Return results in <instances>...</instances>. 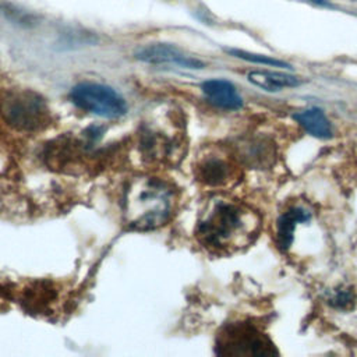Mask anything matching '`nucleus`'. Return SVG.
<instances>
[{
	"mask_svg": "<svg viewBox=\"0 0 357 357\" xmlns=\"http://www.w3.org/2000/svg\"><path fill=\"white\" fill-rule=\"evenodd\" d=\"M254 212L234 202L216 201L199 218L197 237L213 251H231L245 245L257 234Z\"/></svg>",
	"mask_w": 357,
	"mask_h": 357,
	"instance_id": "nucleus-1",
	"label": "nucleus"
},
{
	"mask_svg": "<svg viewBox=\"0 0 357 357\" xmlns=\"http://www.w3.org/2000/svg\"><path fill=\"white\" fill-rule=\"evenodd\" d=\"M173 208V190L158 177H137L126 190L123 213L131 229H156L170 219Z\"/></svg>",
	"mask_w": 357,
	"mask_h": 357,
	"instance_id": "nucleus-2",
	"label": "nucleus"
},
{
	"mask_svg": "<svg viewBox=\"0 0 357 357\" xmlns=\"http://www.w3.org/2000/svg\"><path fill=\"white\" fill-rule=\"evenodd\" d=\"M216 353L222 356L265 357L276 356L278 350L271 340L250 324L226 326L216 342Z\"/></svg>",
	"mask_w": 357,
	"mask_h": 357,
	"instance_id": "nucleus-3",
	"label": "nucleus"
},
{
	"mask_svg": "<svg viewBox=\"0 0 357 357\" xmlns=\"http://www.w3.org/2000/svg\"><path fill=\"white\" fill-rule=\"evenodd\" d=\"M47 106L32 91L10 92L1 102V114L7 124L17 130L32 131L47 123Z\"/></svg>",
	"mask_w": 357,
	"mask_h": 357,
	"instance_id": "nucleus-4",
	"label": "nucleus"
},
{
	"mask_svg": "<svg viewBox=\"0 0 357 357\" xmlns=\"http://www.w3.org/2000/svg\"><path fill=\"white\" fill-rule=\"evenodd\" d=\"M70 98L79 109L105 119H117L127 112L124 98L112 86L98 82L77 84L71 88Z\"/></svg>",
	"mask_w": 357,
	"mask_h": 357,
	"instance_id": "nucleus-5",
	"label": "nucleus"
},
{
	"mask_svg": "<svg viewBox=\"0 0 357 357\" xmlns=\"http://www.w3.org/2000/svg\"><path fill=\"white\" fill-rule=\"evenodd\" d=\"M135 59L149 64H176L185 68H202L204 63L195 57L184 54L170 43H148L134 53Z\"/></svg>",
	"mask_w": 357,
	"mask_h": 357,
	"instance_id": "nucleus-6",
	"label": "nucleus"
},
{
	"mask_svg": "<svg viewBox=\"0 0 357 357\" xmlns=\"http://www.w3.org/2000/svg\"><path fill=\"white\" fill-rule=\"evenodd\" d=\"M206 99L223 110H237L243 106V99L236 86L226 79H208L201 85Z\"/></svg>",
	"mask_w": 357,
	"mask_h": 357,
	"instance_id": "nucleus-7",
	"label": "nucleus"
},
{
	"mask_svg": "<svg viewBox=\"0 0 357 357\" xmlns=\"http://www.w3.org/2000/svg\"><path fill=\"white\" fill-rule=\"evenodd\" d=\"M233 166L220 156H208L197 166V177L208 185H223L233 178Z\"/></svg>",
	"mask_w": 357,
	"mask_h": 357,
	"instance_id": "nucleus-8",
	"label": "nucleus"
},
{
	"mask_svg": "<svg viewBox=\"0 0 357 357\" xmlns=\"http://www.w3.org/2000/svg\"><path fill=\"white\" fill-rule=\"evenodd\" d=\"M297 123L312 137L329 138L332 135V127L325 113L318 107H311L294 114Z\"/></svg>",
	"mask_w": 357,
	"mask_h": 357,
	"instance_id": "nucleus-9",
	"label": "nucleus"
},
{
	"mask_svg": "<svg viewBox=\"0 0 357 357\" xmlns=\"http://www.w3.org/2000/svg\"><path fill=\"white\" fill-rule=\"evenodd\" d=\"M248 81L265 91H280L283 88H293L301 84V81L289 74L275 71H251L248 73Z\"/></svg>",
	"mask_w": 357,
	"mask_h": 357,
	"instance_id": "nucleus-10",
	"label": "nucleus"
},
{
	"mask_svg": "<svg viewBox=\"0 0 357 357\" xmlns=\"http://www.w3.org/2000/svg\"><path fill=\"white\" fill-rule=\"evenodd\" d=\"M310 219V213L304 211L303 208H291L287 212H284L279 219H278V229H276V236H278V244L280 248L286 250L290 247L293 241V234L294 229L298 222H305Z\"/></svg>",
	"mask_w": 357,
	"mask_h": 357,
	"instance_id": "nucleus-11",
	"label": "nucleus"
},
{
	"mask_svg": "<svg viewBox=\"0 0 357 357\" xmlns=\"http://www.w3.org/2000/svg\"><path fill=\"white\" fill-rule=\"evenodd\" d=\"M229 53H231V54L236 56V57L248 60V61H251V63H258V64H265V66H273V67H283V68H287V67H289L287 63H284V61H282V60H278V59H273V57L264 56V54H254V53H248V52H243V50H229Z\"/></svg>",
	"mask_w": 357,
	"mask_h": 357,
	"instance_id": "nucleus-12",
	"label": "nucleus"
}]
</instances>
